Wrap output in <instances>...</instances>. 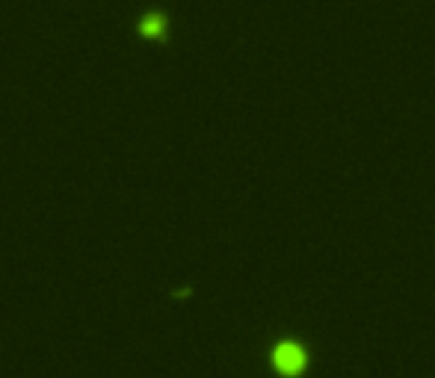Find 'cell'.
<instances>
[{"instance_id":"2","label":"cell","mask_w":435,"mask_h":378,"mask_svg":"<svg viewBox=\"0 0 435 378\" xmlns=\"http://www.w3.org/2000/svg\"><path fill=\"white\" fill-rule=\"evenodd\" d=\"M166 30H169V18L163 15L160 9H151L136 21V33L148 42H163L166 39Z\"/></svg>"},{"instance_id":"1","label":"cell","mask_w":435,"mask_h":378,"mask_svg":"<svg viewBox=\"0 0 435 378\" xmlns=\"http://www.w3.org/2000/svg\"><path fill=\"white\" fill-rule=\"evenodd\" d=\"M305 363H308V354H305V349L299 346V343L285 340V343H278V346L273 349V366L281 375L296 378L305 370Z\"/></svg>"}]
</instances>
